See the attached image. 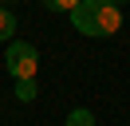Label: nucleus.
Returning <instances> with one entry per match:
<instances>
[{"mask_svg":"<svg viewBox=\"0 0 130 126\" xmlns=\"http://www.w3.org/2000/svg\"><path fill=\"white\" fill-rule=\"evenodd\" d=\"M118 28H122V8L110 4V0H103L99 4V36H114Z\"/></svg>","mask_w":130,"mask_h":126,"instance_id":"3","label":"nucleus"},{"mask_svg":"<svg viewBox=\"0 0 130 126\" xmlns=\"http://www.w3.org/2000/svg\"><path fill=\"white\" fill-rule=\"evenodd\" d=\"M43 4H47L51 12H75V8H79L83 0H43Z\"/></svg>","mask_w":130,"mask_h":126,"instance_id":"7","label":"nucleus"},{"mask_svg":"<svg viewBox=\"0 0 130 126\" xmlns=\"http://www.w3.org/2000/svg\"><path fill=\"white\" fill-rule=\"evenodd\" d=\"M67 126H95V114H91L87 106H75L71 114H67Z\"/></svg>","mask_w":130,"mask_h":126,"instance_id":"5","label":"nucleus"},{"mask_svg":"<svg viewBox=\"0 0 130 126\" xmlns=\"http://www.w3.org/2000/svg\"><path fill=\"white\" fill-rule=\"evenodd\" d=\"M110 4H118V8H122V4H126V0H110Z\"/></svg>","mask_w":130,"mask_h":126,"instance_id":"8","label":"nucleus"},{"mask_svg":"<svg viewBox=\"0 0 130 126\" xmlns=\"http://www.w3.org/2000/svg\"><path fill=\"white\" fill-rule=\"evenodd\" d=\"M99 4H103V0H83V4L71 12L75 32H83V36H99Z\"/></svg>","mask_w":130,"mask_h":126,"instance_id":"2","label":"nucleus"},{"mask_svg":"<svg viewBox=\"0 0 130 126\" xmlns=\"http://www.w3.org/2000/svg\"><path fill=\"white\" fill-rule=\"evenodd\" d=\"M16 99L20 102H32L36 99V79H16Z\"/></svg>","mask_w":130,"mask_h":126,"instance_id":"6","label":"nucleus"},{"mask_svg":"<svg viewBox=\"0 0 130 126\" xmlns=\"http://www.w3.org/2000/svg\"><path fill=\"white\" fill-rule=\"evenodd\" d=\"M4 67H8L12 79H36V75H40V51H36V43L12 39L8 55H4Z\"/></svg>","mask_w":130,"mask_h":126,"instance_id":"1","label":"nucleus"},{"mask_svg":"<svg viewBox=\"0 0 130 126\" xmlns=\"http://www.w3.org/2000/svg\"><path fill=\"white\" fill-rule=\"evenodd\" d=\"M0 4H4V0H0Z\"/></svg>","mask_w":130,"mask_h":126,"instance_id":"9","label":"nucleus"},{"mask_svg":"<svg viewBox=\"0 0 130 126\" xmlns=\"http://www.w3.org/2000/svg\"><path fill=\"white\" fill-rule=\"evenodd\" d=\"M12 36H16V16L0 4V43H12Z\"/></svg>","mask_w":130,"mask_h":126,"instance_id":"4","label":"nucleus"}]
</instances>
